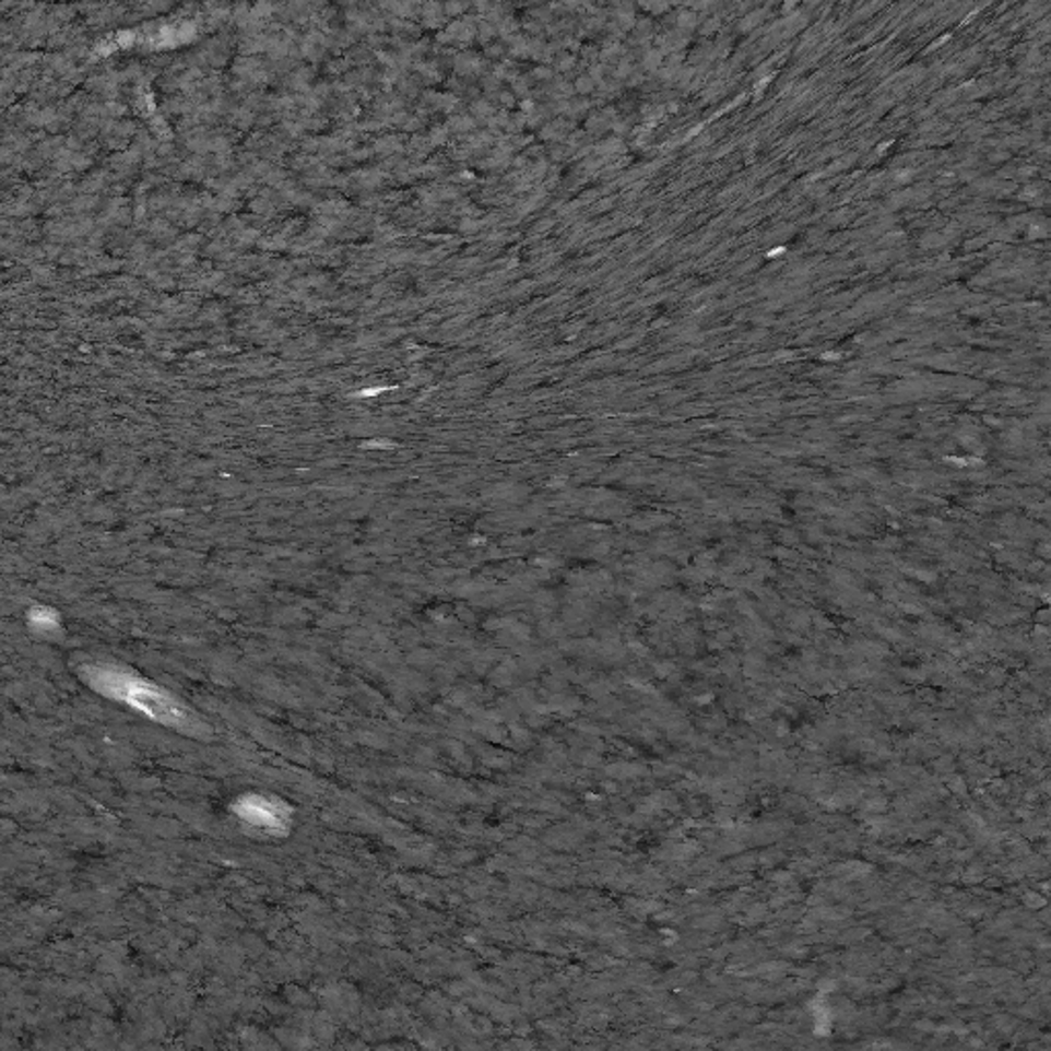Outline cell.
<instances>
[{"instance_id":"2","label":"cell","mask_w":1051,"mask_h":1051,"mask_svg":"<svg viewBox=\"0 0 1051 1051\" xmlns=\"http://www.w3.org/2000/svg\"><path fill=\"white\" fill-rule=\"evenodd\" d=\"M233 810L243 822L261 830L280 831L288 824V807L277 799L245 795L238 799Z\"/></svg>"},{"instance_id":"3","label":"cell","mask_w":1051,"mask_h":1051,"mask_svg":"<svg viewBox=\"0 0 1051 1051\" xmlns=\"http://www.w3.org/2000/svg\"><path fill=\"white\" fill-rule=\"evenodd\" d=\"M29 621L35 630H51L58 627V614L46 606H37L29 612Z\"/></svg>"},{"instance_id":"1","label":"cell","mask_w":1051,"mask_h":1051,"mask_svg":"<svg viewBox=\"0 0 1051 1051\" xmlns=\"http://www.w3.org/2000/svg\"><path fill=\"white\" fill-rule=\"evenodd\" d=\"M83 678L97 693L134 707L161 725L177 730H187L191 725V715L169 693L130 670L116 665H88L83 670Z\"/></svg>"}]
</instances>
